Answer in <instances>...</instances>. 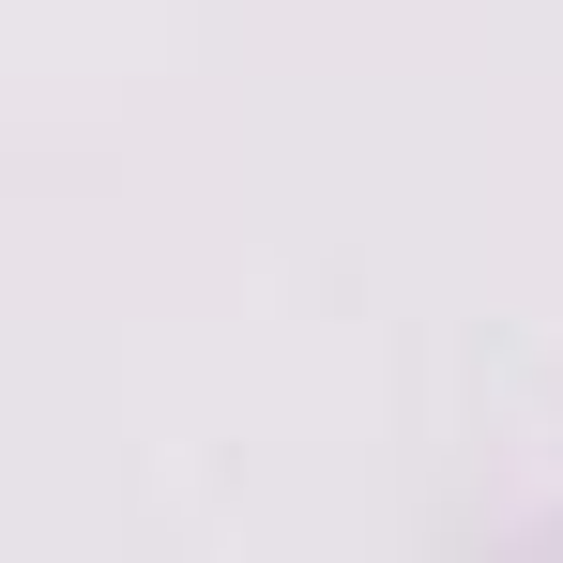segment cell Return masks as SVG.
Masks as SVG:
<instances>
[]
</instances>
